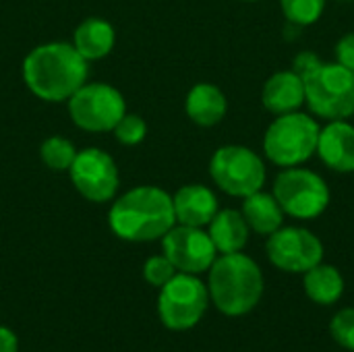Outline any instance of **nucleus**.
I'll return each mask as SVG.
<instances>
[{"label":"nucleus","instance_id":"1","mask_svg":"<svg viewBox=\"0 0 354 352\" xmlns=\"http://www.w3.org/2000/svg\"><path fill=\"white\" fill-rule=\"evenodd\" d=\"M27 87L46 102H64L87 79V60L71 44H44L33 48L23 62Z\"/></svg>","mask_w":354,"mask_h":352},{"label":"nucleus","instance_id":"2","mask_svg":"<svg viewBox=\"0 0 354 352\" xmlns=\"http://www.w3.org/2000/svg\"><path fill=\"white\" fill-rule=\"evenodd\" d=\"M112 232L131 243L162 239L174 224L172 197L158 187H137L114 201L108 214Z\"/></svg>","mask_w":354,"mask_h":352},{"label":"nucleus","instance_id":"3","mask_svg":"<svg viewBox=\"0 0 354 352\" xmlns=\"http://www.w3.org/2000/svg\"><path fill=\"white\" fill-rule=\"evenodd\" d=\"M261 268L243 251L216 257L209 268V301L228 317L251 313L263 297Z\"/></svg>","mask_w":354,"mask_h":352},{"label":"nucleus","instance_id":"4","mask_svg":"<svg viewBox=\"0 0 354 352\" xmlns=\"http://www.w3.org/2000/svg\"><path fill=\"white\" fill-rule=\"evenodd\" d=\"M305 104L326 120H346L354 114V71L340 62H319L303 77Z\"/></svg>","mask_w":354,"mask_h":352},{"label":"nucleus","instance_id":"5","mask_svg":"<svg viewBox=\"0 0 354 352\" xmlns=\"http://www.w3.org/2000/svg\"><path fill=\"white\" fill-rule=\"evenodd\" d=\"M319 122L303 112H288L274 118L263 135V151L280 168L301 166L317 151Z\"/></svg>","mask_w":354,"mask_h":352},{"label":"nucleus","instance_id":"6","mask_svg":"<svg viewBox=\"0 0 354 352\" xmlns=\"http://www.w3.org/2000/svg\"><path fill=\"white\" fill-rule=\"evenodd\" d=\"M276 201L282 212L297 220H315L330 205V187L313 170L292 166L284 168L274 180Z\"/></svg>","mask_w":354,"mask_h":352},{"label":"nucleus","instance_id":"7","mask_svg":"<svg viewBox=\"0 0 354 352\" xmlns=\"http://www.w3.org/2000/svg\"><path fill=\"white\" fill-rule=\"evenodd\" d=\"M209 305L207 286L193 274L178 272L170 282L160 288L158 315L160 322L172 332L193 330L205 315Z\"/></svg>","mask_w":354,"mask_h":352},{"label":"nucleus","instance_id":"8","mask_svg":"<svg viewBox=\"0 0 354 352\" xmlns=\"http://www.w3.org/2000/svg\"><path fill=\"white\" fill-rule=\"evenodd\" d=\"M214 183L230 197H249L263 189L268 170L263 160L245 145H224L209 162Z\"/></svg>","mask_w":354,"mask_h":352},{"label":"nucleus","instance_id":"9","mask_svg":"<svg viewBox=\"0 0 354 352\" xmlns=\"http://www.w3.org/2000/svg\"><path fill=\"white\" fill-rule=\"evenodd\" d=\"M71 118L85 131H112L116 122L127 114L124 100L108 83H91L79 87L68 98Z\"/></svg>","mask_w":354,"mask_h":352},{"label":"nucleus","instance_id":"10","mask_svg":"<svg viewBox=\"0 0 354 352\" xmlns=\"http://www.w3.org/2000/svg\"><path fill=\"white\" fill-rule=\"evenodd\" d=\"M266 253L278 270L288 274H305L324 261V243L307 228L282 226L268 237Z\"/></svg>","mask_w":354,"mask_h":352},{"label":"nucleus","instance_id":"11","mask_svg":"<svg viewBox=\"0 0 354 352\" xmlns=\"http://www.w3.org/2000/svg\"><path fill=\"white\" fill-rule=\"evenodd\" d=\"M164 255L176 268V272L199 276L209 272L212 263L216 261V247L207 232L195 226H172L162 237Z\"/></svg>","mask_w":354,"mask_h":352},{"label":"nucleus","instance_id":"12","mask_svg":"<svg viewBox=\"0 0 354 352\" xmlns=\"http://www.w3.org/2000/svg\"><path fill=\"white\" fill-rule=\"evenodd\" d=\"M68 172L75 189L93 203L110 201L118 189V168L114 160L97 147L77 151Z\"/></svg>","mask_w":354,"mask_h":352},{"label":"nucleus","instance_id":"13","mask_svg":"<svg viewBox=\"0 0 354 352\" xmlns=\"http://www.w3.org/2000/svg\"><path fill=\"white\" fill-rule=\"evenodd\" d=\"M315 154L334 172H354V124L348 120H328L319 129Z\"/></svg>","mask_w":354,"mask_h":352},{"label":"nucleus","instance_id":"14","mask_svg":"<svg viewBox=\"0 0 354 352\" xmlns=\"http://www.w3.org/2000/svg\"><path fill=\"white\" fill-rule=\"evenodd\" d=\"M176 222L183 226L203 228L218 214V199L212 189L203 185H187L172 197Z\"/></svg>","mask_w":354,"mask_h":352},{"label":"nucleus","instance_id":"15","mask_svg":"<svg viewBox=\"0 0 354 352\" xmlns=\"http://www.w3.org/2000/svg\"><path fill=\"white\" fill-rule=\"evenodd\" d=\"M261 102L266 110L276 116L297 112L305 104V83L301 75L292 68L274 73L261 89Z\"/></svg>","mask_w":354,"mask_h":352},{"label":"nucleus","instance_id":"16","mask_svg":"<svg viewBox=\"0 0 354 352\" xmlns=\"http://www.w3.org/2000/svg\"><path fill=\"white\" fill-rule=\"evenodd\" d=\"M209 239L216 247L218 253L228 255V253H241L247 243H249V224L245 216L236 210H218L214 220L207 224Z\"/></svg>","mask_w":354,"mask_h":352},{"label":"nucleus","instance_id":"17","mask_svg":"<svg viewBox=\"0 0 354 352\" xmlns=\"http://www.w3.org/2000/svg\"><path fill=\"white\" fill-rule=\"evenodd\" d=\"M187 114L199 127L218 124L228 110L226 95L220 87L212 83H197L187 95Z\"/></svg>","mask_w":354,"mask_h":352},{"label":"nucleus","instance_id":"18","mask_svg":"<svg viewBox=\"0 0 354 352\" xmlns=\"http://www.w3.org/2000/svg\"><path fill=\"white\" fill-rule=\"evenodd\" d=\"M241 214L245 216L249 228L257 234L270 237L284 224V212L276 197L272 193L257 191L249 197L243 199V210Z\"/></svg>","mask_w":354,"mask_h":352},{"label":"nucleus","instance_id":"19","mask_svg":"<svg viewBox=\"0 0 354 352\" xmlns=\"http://www.w3.org/2000/svg\"><path fill=\"white\" fill-rule=\"evenodd\" d=\"M114 27L104 19H87L75 31V50L85 60H97L110 54L114 46Z\"/></svg>","mask_w":354,"mask_h":352},{"label":"nucleus","instance_id":"20","mask_svg":"<svg viewBox=\"0 0 354 352\" xmlns=\"http://www.w3.org/2000/svg\"><path fill=\"white\" fill-rule=\"evenodd\" d=\"M303 288L317 305H334L344 295V278L330 263H317L303 274Z\"/></svg>","mask_w":354,"mask_h":352},{"label":"nucleus","instance_id":"21","mask_svg":"<svg viewBox=\"0 0 354 352\" xmlns=\"http://www.w3.org/2000/svg\"><path fill=\"white\" fill-rule=\"evenodd\" d=\"M41 160L44 164L54 170V172H64L71 170L75 158H77V149L73 147L71 141L62 139V137H50L41 143Z\"/></svg>","mask_w":354,"mask_h":352},{"label":"nucleus","instance_id":"22","mask_svg":"<svg viewBox=\"0 0 354 352\" xmlns=\"http://www.w3.org/2000/svg\"><path fill=\"white\" fill-rule=\"evenodd\" d=\"M328 0H280L282 12L292 25H313L322 19Z\"/></svg>","mask_w":354,"mask_h":352},{"label":"nucleus","instance_id":"23","mask_svg":"<svg viewBox=\"0 0 354 352\" xmlns=\"http://www.w3.org/2000/svg\"><path fill=\"white\" fill-rule=\"evenodd\" d=\"M330 332L340 346L354 352V307H346L332 317Z\"/></svg>","mask_w":354,"mask_h":352},{"label":"nucleus","instance_id":"24","mask_svg":"<svg viewBox=\"0 0 354 352\" xmlns=\"http://www.w3.org/2000/svg\"><path fill=\"white\" fill-rule=\"evenodd\" d=\"M116 139L124 145H137L145 139V133H147V124L141 116L137 114H124L116 127L112 129Z\"/></svg>","mask_w":354,"mask_h":352},{"label":"nucleus","instance_id":"25","mask_svg":"<svg viewBox=\"0 0 354 352\" xmlns=\"http://www.w3.org/2000/svg\"><path fill=\"white\" fill-rule=\"evenodd\" d=\"M176 268L170 263V259L166 255H153L145 261L143 266V278L145 282H149L156 288H162L166 282H170L176 276Z\"/></svg>","mask_w":354,"mask_h":352},{"label":"nucleus","instance_id":"26","mask_svg":"<svg viewBox=\"0 0 354 352\" xmlns=\"http://www.w3.org/2000/svg\"><path fill=\"white\" fill-rule=\"evenodd\" d=\"M336 62L354 71V31L340 37V41L336 44Z\"/></svg>","mask_w":354,"mask_h":352},{"label":"nucleus","instance_id":"27","mask_svg":"<svg viewBox=\"0 0 354 352\" xmlns=\"http://www.w3.org/2000/svg\"><path fill=\"white\" fill-rule=\"evenodd\" d=\"M319 62H324L317 54H313V52H303V54H299L297 56V60H295V66H292V71L297 73V75H301V79L309 73V71H313Z\"/></svg>","mask_w":354,"mask_h":352},{"label":"nucleus","instance_id":"28","mask_svg":"<svg viewBox=\"0 0 354 352\" xmlns=\"http://www.w3.org/2000/svg\"><path fill=\"white\" fill-rule=\"evenodd\" d=\"M0 352H19V338L6 326H0Z\"/></svg>","mask_w":354,"mask_h":352},{"label":"nucleus","instance_id":"29","mask_svg":"<svg viewBox=\"0 0 354 352\" xmlns=\"http://www.w3.org/2000/svg\"><path fill=\"white\" fill-rule=\"evenodd\" d=\"M243 2H257V0H243Z\"/></svg>","mask_w":354,"mask_h":352}]
</instances>
